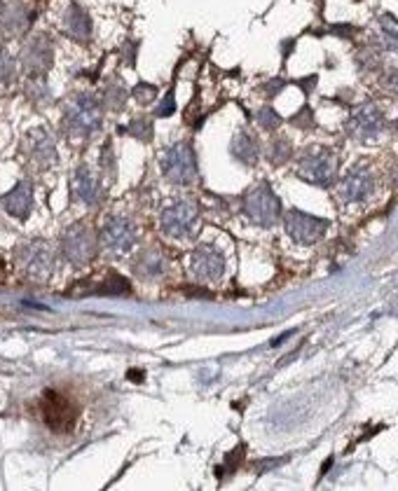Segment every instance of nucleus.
Returning a JSON list of instances; mask_svg holds the SVG:
<instances>
[{
  "mask_svg": "<svg viewBox=\"0 0 398 491\" xmlns=\"http://www.w3.org/2000/svg\"><path fill=\"white\" fill-rule=\"evenodd\" d=\"M190 269L201 281H215L225 271V255L211 243H201L190 255Z\"/></svg>",
  "mask_w": 398,
  "mask_h": 491,
  "instance_id": "f8f14e48",
  "label": "nucleus"
},
{
  "mask_svg": "<svg viewBox=\"0 0 398 491\" xmlns=\"http://www.w3.org/2000/svg\"><path fill=\"white\" fill-rule=\"evenodd\" d=\"M129 379H131V382H141V375H136V370H131V375H129Z\"/></svg>",
  "mask_w": 398,
  "mask_h": 491,
  "instance_id": "7c9ffc66",
  "label": "nucleus"
},
{
  "mask_svg": "<svg viewBox=\"0 0 398 491\" xmlns=\"http://www.w3.org/2000/svg\"><path fill=\"white\" fill-rule=\"evenodd\" d=\"M127 133L129 136H134L136 140H141V143H148V140L152 138V119L145 117V115L134 117L127 126Z\"/></svg>",
  "mask_w": 398,
  "mask_h": 491,
  "instance_id": "b1692460",
  "label": "nucleus"
},
{
  "mask_svg": "<svg viewBox=\"0 0 398 491\" xmlns=\"http://www.w3.org/2000/svg\"><path fill=\"white\" fill-rule=\"evenodd\" d=\"M258 122H260V126H263V129H277V126H279V122H281V119H279V117L274 115V110H270V108H263L260 112H258Z\"/></svg>",
  "mask_w": 398,
  "mask_h": 491,
  "instance_id": "cd10ccee",
  "label": "nucleus"
},
{
  "mask_svg": "<svg viewBox=\"0 0 398 491\" xmlns=\"http://www.w3.org/2000/svg\"><path fill=\"white\" fill-rule=\"evenodd\" d=\"M73 194L75 199H80L87 206H96L103 196V187L99 178L94 175V171L87 164H80L73 173Z\"/></svg>",
  "mask_w": 398,
  "mask_h": 491,
  "instance_id": "2eb2a0df",
  "label": "nucleus"
},
{
  "mask_svg": "<svg viewBox=\"0 0 398 491\" xmlns=\"http://www.w3.org/2000/svg\"><path fill=\"white\" fill-rule=\"evenodd\" d=\"M244 215L253 224L272 227L281 215V206H279V199L267 185H258L244 196Z\"/></svg>",
  "mask_w": 398,
  "mask_h": 491,
  "instance_id": "39448f33",
  "label": "nucleus"
},
{
  "mask_svg": "<svg viewBox=\"0 0 398 491\" xmlns=\"http://www.w3.org/2000/svg\"><path fill=\"white\" fill-rule=\"evenodd\" d=\"M375 189V180L373 173L368 168H354L352 173L347 175L345 182H342V196L347 201H366Z\"/></svg>",
  "mask_w": 398,
  "mask_h": 491,
  "instance_id": "f3484780",
  "label": "nucleus"
},
{
  "mask_svg": "<svg viewBox=\"0 0 398 491\" xmlns=\"http://www.w3.org/2000/svg\"><path fill=\"white\" fill-rule=\"evenodd\" d=\"M0 203H3V208L8 210L10 215L19 217V220H26L33 208V182L31 180L17 182L8 194L0 196Z\"/></svg>",
  "mask_w": 398,
  "mask_h": 491,
  "instance_id": "dca6fc26",
  "label": "nucleus"
},
{
  "mask_svg": "<svg viewBox=\"0 0 398 491\" xmlns=\"http://www.w3.org/2000/svg\"><path fill=\"white\" fill-rule=\"evenodd\" d=\"M173 110H176V98H173V91H169V94L159 101L155 115L157 117H169V115H173Z\"/></svg>",
  "mask_w": 398,
  "mask_h": 491,
  "instance_id": "bb28decb",
  "label": "nucleus"
},
{
  "mask_svg": "<svg viewBox=\"0 0 398 491\" xmlns=\"http://www.w3.org/2000/svg\"><path fill=\"white\" fill-rule=\"evenodd\" d=\"M164 269H166V264H164L162 253L155 250V248L143 250L141 255H138L136 264H134V271L141 278H157V276H162Z\"/></svg>",
  "mask_w": 398,
  "mask_h": 491,
  "instance_id": "aec40b11",
  "label": "nucleus"
},
{
  "mask_svg": "<svg viewBox=\"0 0 398 491\" xmlns=\"http://www.w3.org/2000/svg\"><path fill=\"white\" fill-rule=\"evenodd\" d=\"M382 126V117L375 108H363L359 115L354 117V133L359 138H368L375 136Z\"/></svg>",
  "mask_w": 398,
  "mask_h": 491,
  "instance_id": "4be33fe9",
  "label": "nucleus"
},
{
  "mask_svg": "<svg viewBox=\"0 0 398 491\" xmlns=\"http://www.w3.org/2000/svg\"><path fill=\"white\" fill-rule=\"evenodd\" d=\"M22 150L33 161L38 168H52L57 164L59 154H57V143H54L52 133L38 126V129H31L22 140Z\"/></svg>",
  "mask_w": 398,
  "mask_h": 491,
  "instance_id": "6e6552de",
  "label": "nucleus"
},
{
  "mask_svg": "<svg viewBox=\"0 0 398 491\" xmlns=\"http://www.w3.org/2000/svg\"><path fill=\"white\" fill-rule=\"evenodd\" d=\"M54 63V45L47 33H38L26 40L22 49V68L31 77L45 75Z\"/></svg>",
  "mask_w": 398,
  "mask_h": 491,
  "instance_id": "423d86ee",
  "label": "nucleus"
},
{
  "mask_svg": "<svg viewBox=\"0 0 398 491\" xmlns=\"http://www.w3.org/2000/svg\"><path fill=\"white\" fill-rule=\"evenodd\" d=\"M396 129H398V124H396Z\"/></svg>",
  "mask_w": 398,
  "mask_h": 491,
  "instance_id": "2f4dec72",
  "label": "nucleus"
},
{
  "mask_svg": "<svg viewBox=\"0 0 398 491\" xmlns=\"http://www.w3.org/2000/svg\"><path fill=\"white\" fill-rule=\"evenodd\" d=\"M162 173L164 178L178 187H187L197 180V157L190 143L178 140L162 152Z\"/></svg>",
  "mask_w": 398,
  "mask_h": 491,
  "instance_id": "f03ea898",
  "label": "nucleus"
},
{
  "mask_svg": "<svg viewBox=\"0 0 398 491\" xmlns=\"http://www.w3.org/2000/svg\"><path fill=\"white\" fill-rule=\"evenodd\" d=\"M26 94L33 103H50L52 101V91H50V84H47L45 75L40 77H31L29 87H26Z\"/></svg>",
  "mask_w": 398,
  "mask_h": 491,
  "instance_id": "5701e85b",
  "label": "nucleus"
},
{
  "mask_svg": "<svg viewBox=\"0 0 398 491\" xmlns=\"http://www.w3.org/2000/svg\"><path fill=\"white\" fill-rule=\"evenodd\" d=\"M103 124V103L89 91H80L66 103L61 115V129L68 138L87 140L92 138Z\"/></svg>",
  "mask_w": 398,
  "mask_h": 491,
  "instance_id": "f257e3e1",
  "label": "nucleus"
},
{
  "mask_svg": "<svg viewBox=\"0 0 398 491\" xmlns=\"http://www.w3.org/2000/svg\"><path fill=\"white\" fill-rule=\"evenodd\" d=\"M40 407H43L45 424L50 426L52 431H68V428H73L75 417H78V412H75L71 400H68L66 396H61V393H57V391H47L43 396Z\"/></svg>",
  "mask_w": 398,
  "mask_h": 491,
  "instance_id": "1a4fd4ad",
  "label": "nucleus"
},
{
  "mask_svg": "<svg viewBox=\"0 0 398 491\" xmlns=\"http://www.w3.org/2000/svg\"><path fill=\"white\" fill-rule=\"evenodd\" d=\"M328 229V222L321 220V217H314V215H307L303 210H288L286 213V231L293 241L298 243H317L321 236L326 234Z\"/></svg>",
  "mask_w": 398,
  "mask_h": 491,
  "instance_id": "9b49d317",
  "label": "nucleus"
},
{
  "mask_svg": "<svg viewBox=\"0 0 398 491\" xmlns=\"http://www.w3.org/2000/svg\"><path fill=\"white\" fill-rule=\"evenodd\" d=\"M101 168L106 173H113L115 171V157H113V147L110 143L103 145V152H101Z\"/></svg>",
  "mask_w": 398,
  "mask_h": 491,
  "instance_id": "c85d7f7f",
  "label": "nucleus"
},
{
  "mask_svg": "<svg viewBox=\"0 0 398 491\" xmlns=\"http://www.w3.org/2000/svg\"><path fill=\"white\" fill-rule=\"evenodd\" d=\"M136 243V229L134 224L124 217H113V220L106 222V227L101 229V246L106 248L108 253H127L134 248Z\"/></svg>",
  "mask_w": 398,
  "mask_h": 491,
  "instance_id": "ddd939ff",
  "label": "nucleus"
},
{
  "mask_svg": "<svg viewBox=\"0 0 398 491\" xmlns=\"http://www.w3.org/2000/svg\"><path fill=\"white\" fill-rule=\"evenodd\" d=\"M127 98H129V91L127 87L122 84V80H110L103 89V96H101V103H103V110H110V112H120L124 110L127 105Z\"/></svg>",
  "mask_w": 398,
  "mask_h": 491,
  "instance_id": "412c9836",
  "label": "nucleus"
},
{
  "mask_svg": "<svg viewBox=\"0 0 398 491\" xmlns=\"http://www.w3.org/2000/svg\"><path fill=\"white\" fill-rule=\"evenodd\" d=\"M31 24V14L22 0H10L0 7V35L3 38H17Z\"/></svg>",
  "mask_w": 398,
  "mask_h": 491,
  "instance_id": "4468645a",
  "label": "nucleus"
},
{
  "mask_svg": "<svg viewBox=\"0 0 398 491\" xmlns=\"http://www.w3.org/2000/svg\"><path fill=\"white\" fill-rule=\"evenodd\" d=\"M61 250L73 264H85L96 253V236L87 224H71L61 236Z\"/></svg>",
  "mask_w": 398,
  "mask_h": 491,
  "instance_id": "0eeeda50",
  "label": "nucleus"
},
{
  "mask_svg": "<svg viewBox=\"0 0 398 491\" xmlns=\"http://www.w3.org/2000/svg\"><path fill=\"white\" fill-rule=\"evenodd\" d=\"M64 28L75 42H89V40H92V17H89L85 7H80L78 3H71L66 7Z\"/></svg>",
  "mask_w": 398,
  "mask_h": 491,
  "instance_id": "a211bd4d",
  "label": "nucleus"
},
{
  "mask_svg": "<svg viewBox=\"0 0 398 491\" xmlns=\"http://www.w3.org/2000/svg\"><path fill=\"white\" fill-rule=\"evenodd\" d=\"M17 77V61L8 49L0 47V84H12Z\"/></svg>",
  "mask_w": 398,
  "mask_h": 491,
  "instance_id": "393cba45",
  "label": "nucleus"
},
{
  "mask_svg": "<svg viewBox=\"0 0 398 491\" xmlns=\"http://www.w3.org/2000/svg\"><path fill=\"white\" fill-rule=\"evenodd\" d=\"M134 56H136V45L134 42H127V45H124V61L129 63V66H134Z\"/></svg>",
  "mask_w": 398,
  "mask_h": 491,
  "instance_id": "c756f323",
  "label": "nucleus"
},
{
  "mask_svg": "<svg viewBox=\"0 0 398 491\" xmlns=\"http://www.w3.org/2000/svg\"><path fill=\"white\" fill-rule=\"evenodd\" d=\"M17 262L24 269L26 276H31L36 281H47L54 271V250L50 243L43 241V238H36V241L19 246Z\"/></svg>",
  "mask_w": 398,
  "mask_h": 491,
  "instance_id": "20e7f679",
  "label": "nucleus"
},
{
  "mask_svg": "<svg viewBox=\"0 0 398 491\" xmlns=\"http://www.w3.org/2000/svg\"><path fill=\"white\" fill-rule=\"evenodd\" d=\"M230 152H232V157L237 161H241V164H246V166H253L258 161V143L248 131L234 133L232 143H230Z\"/></svg>",
  "mask_w": 398,
  "mask_h": 491,
  "instance_id": "6ab92c4d",
  "label": "nucleus"
},
{
  "mask_svg": "<svg viewBox=\"0 0 398 491\" xmlns=\"http://www.w3.org/2000/svg\"><path fill=\"white\" fill-rule=\"evenodd\" d=\"M131 96H134L141 105H148L157 98V87L155 84H148V82H138L136 87L131 89Z\"/></svg>",
  "mask_w": 398,
  "mask_h": 491,
  "instance_id": "a878e982",
  "label": "nucleus"
},
{
  "mask_svg": "<svg viewBox=\"0 0 398 491\" xmlns=\"http://www.w3.org/2000/svg\"><path fill=\"white\" fill-rule=\"evenodd\" d=\"M159 227L166 236L171 238H180V241H187V238H194L199 231V208L197 203L190 199L176 201L171 206H166L162 210V217H159Z\"/></svg>",
  "mask_w": 398,
  "mask_h": 491,
  "instance_id": "7ed1b4c3",
  "label": "nucleus"
},
{
  "mask_svg": "<svg viewBox=\"0 0 398 491\" xmlns=\"http://www.w3.org/2000/svg\"><path fill=\"white\" fill-rule=\"evenodd\" d=\"M298 175L305 178L307 182L312 185H319V187H328L333 182V175H335V166H333V157L328 150H310L300 159V168H298Z\"/></svg>",
  "mask_w": 398,
  "mask_h": 491,
  "instance_id": "9d476101",
  "label": "nucleus"
}]
</instances>
